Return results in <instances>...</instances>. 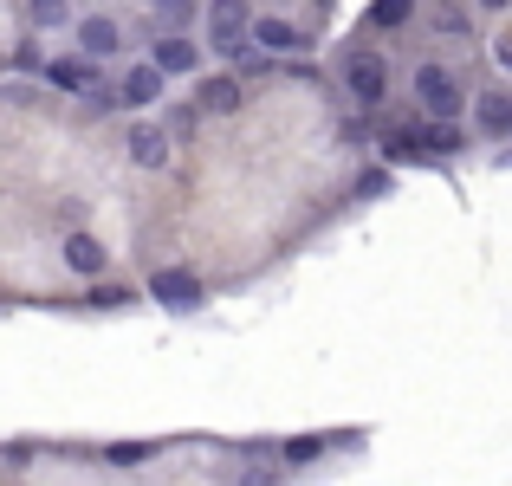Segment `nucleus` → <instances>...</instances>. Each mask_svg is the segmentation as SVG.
<instances>
[{
	"label": "nucleus",
	"instance_id": "obj_8",
	"mask_svg": "<svg viewBox=\"0 0 512 486\" xmlns=\"http://www.w3.org/2000/svg\"><path fill=\"white\" fill-rule=\"evenodd\" d=\"M143 292H150L169 318H195L201 305H208V273H195V266H150Z\"/></svg>",
	"mask_w": 512,
	"mask_h": 486
},
{
	"label": "nucleus",
	"instance_id": "obj_5",
	"mask_svg": "<svg viewBox=\"0 0 512 486\" xmlns=\"http://www.w3.org/2000/svg\"><path fill=\"white\" fill-rule=\"evenodd\" d=\"M480 20L487 13L474 0H422V20H415V46H441V52H474L480 39Z\"/></svg>",
	"mask_w": 512,
	"mask_h": 486
},
{
	"label": "nucleus",
	"instance_id": "obj_20",
	"mask_svg": "<svg viewBox=\"0 0 512 486\" xmlns=\"http://www.w3.org/2000/svg\"><path fill=\"white\" fill-rule=\"evenodd\" d=\"M480 13H487V20H500V13H512V0H474Z\"/></svg>",
	"mask_w": 512,
	"mask_h": 486
},
{
	"label": "nucleus",
	"instance_id": "obj_14",
	"mask_svg": "<svg viewBox=\"0 0 512 486\" xmlns=\"http://www.w3.org/2000/svg\"><path fill=\"white\" fill-rule=\"evenodd\" d=\"M143 33H195L208 20V0H143Z\"/></svg>",
	"mask_w": 512,
	"mask_h": 486
},
{
	"label": "nucleus",
	"instance_id": "obj_17",
	"mask_svg": "<svg viewBox=\"0 0 512 486\" xmlns=\"http://www.w3.org/2000/svg\"><path fill=\"white\" fill-rule=\"evenodd\" d=\"M137 299H143V292L124 286V279H111V273H104V279H85V305H91V312H130Z\"/></svg>",
	"mask_w": 512,
	"mask_h": 486
},
{
	"label": "nucleus",
	"instance_id": "obj_13",
	"mask_svg": "<svg viewBox=\"0 0 512 486\" xmlns=\"http://www.w3.org/2000/svg\"><path fill=\"white\" fill-rule=\"evenodd\" d=\"M59 266L72 279H104V273H111V247H104L91 227H65V234H59Z\"/></svg>",
	"mask_w": 512,
	"mask_h": 486
},
{
	"label": "nucleus",
	"instance_id": "obj_16",
	"mask_svg": "<svg viewBox=\"0 0 512 486\" xmlns=\"http://www.w3.org/2000/svg\"><path fill=\"white\" fill-rule=\"evenodd\" d=\"M13 26H33V33L59 39L78 26V0H13Z\"/></svg>",
	"mask_w": 512,
	"mask_h": 486
},
{
	"label": "nucleus",
	"instance_id": "obj_18",
	"mask_svg": "<svg viewBox=\"0 0 512 486\" xmlns=\"http://www.w3.org/2000/svg\"><path fill=\"white\" fill-rule=\"evenodd\" d=\"M389 188H396V169H389V156H383V162H363L357 182H350V201H383Z\"/></svg>",
	"mask_w": 512,
	"mask_h": 486
},
{
	"label": "nucleus",
	"instance_id": "obj_9",
	"mask_svg": "<svg viewBox=\"0 0 512 486\" xmlns=\"http://www.w3.org/2000/svg\"><path fill=\"white\" fill-rule=\"evenodd\" d=\"M117 98H124V117L130 111H163L169 104V72L150 59V52H130L117 65Z\"/></svg>",
	"mask_w": 512,
	"mask_h": 486
},
{
	"label": "nucleus",
	"instance_id": "obj_6",
	"mask_svg": "<svg viewBox=\"0 0 512 486\" xmlns=\"http://www.w3.org/2000/svg\"><path fill=\"white\" fill-rule=\"evenodd\" d=\"M124 156L137 175H163L175 156V130L163 124V111H130L124 117Z\"/></svg>",
	"mask_w": 512,
	"mask_h": 486
},
{
	"label": "nucleus",
	"instance_id": "obj_3",
	"mask_svg": "<svg viewBox=\"0 0 512 486\" xmlns=\"http://www.w3.org/2000/svg\"><path fill=\"white\" fill-rule=\"evenodd\" d=\"M72 46H85L91 59H104V65H124L130 52H143V20L124 13V7H111V0H91L72 26Z\"/></svg>",
	"mask_w": 512,
	"mask_h": 486
},
{
	"label": "nucleus",
	"instance_id": "obj_19",
	"mask_svg": "<svg viewBox=\"0 0 512 486\" xmlns=\"http://www.w3.org/2000/svg\"><path fill=\"white\" fill-rule=\"evenodd\" d=\"M493 72H506V78H512V20L500 26V33H493Z\"/></svg>",
	"mask_w": 512,
	"mask_h": 486
},
{
	"label": "nucleus",
	"instance_id": "obj_7",
	"mask_svg": "<svg viewBox=\"0 0 512 486\" xmlns=\"http://www.w3.org/2000/svg\"><path fill=\"white\" fill-rule=\"evenodd\" d=\"M253 20H260V0H208V20H201V33H208L214 65H227L240 46H247V39H253Z\"/></svg>",
	"mask_w": 512,
	"mask_h": 486
},
{
	"label": "nucleus",
	"instance_id": "obj_1",
	"mask_svg": "<svg viewBox=\"0 0 512 486\" xmlns=\"http://www.w3.org/2000/svg\"><path fill=\"white\" fill-rule=\"evenodd\" d=\"M331 72H338L344 98L357 104V111H370V117H383L389 98H396V65H389L383 39H370V33H350L338 46V59H331Z\"/></svg>",
	"mask_w": 512,
	"mask_h": 486
},
{
	"label": "nucleus",
	"instance_id": "obj_10",
	"mask_svg": "<svg viewBox=\"0 0 512 486\" xmlns=\"http://www.w3.org/2000/svg\"><path fill=\"white\" fill-rule=\"evenodd\" d=\"M188 98L201 104V117H208V124H227V117L247 111V78H240L234 65H221V72H195Z\"/></svg>",
	"mask_w": 512,
	"mask_h": 486
},
{
	"label": "nucleus",
	"instance_id": "obj_11",
	"mask_svg": "<svg viewBox=\"0 0 512 486\" xmlns=\"http://www.w3.org/2000/svg\"><path fill=\"white\" fill-rule=\"evenodd\" d=\"M143 52H150L169 78H195V72H208V65H214L208 39H195V33H143Z\"/></svg>",
	"mask_w": 512,
	"mask_h": 486
},
{
	"label": "nucleus",
	"instance_id": "obj_21",
	"mask_svg": "<svg viewBox=\"0 0 512 486\" xmlns=\"http://www.w3.org/2000/svg\"><path fill=\"white\" fill-rule=\"evenodd\" d=\"M493 169H512V143H500V150H493Z\"/></svg>",
	"mask_w": 512,
	"mask_h": 486
},
{
	"label": "nucleus",
	"instance_id": "obj_15",
	"mask_svg": "<svg viewBox=\"0 0 512 486\" xmlns=\"http://www.w3.org/2000/svg\"><path fill=\"white\" fill-rule=\"evenodd\" d=\"M415 20H422V0H370L357 20V33L370 39H396V33H415Z\"/></svg>",
	"mask_w": 512,
	"mask_h": 486
},
{
	"label": "nucleus",
	"instance_id": "obj_2",
	"mask_svg": "<svg viewBox=\"0 0 512 486\" xmlns=\"http://www.w3.org/2000/svg\"><path fill=\"white\" fill-rule=\"evenodd\" d=\"M409 104L422 117H467V104H474V91H467V65H454L441 46H415Z\"/></svg>",
	"mask_w": 512,
	"mask_h": 486
},
{
	"label": "nucleus",
	"instance_id": "obj_4",
	"mask_svg": "<svg viewBox=\"0 0 512 486\" xmlns=\"http://www.w3.org/2000/svg\"><path fill=\"white\" fill-rule=\"evenodd\" d=\"M111 72L117 65H104V59H91L85 46H52L46 52V65H39V85L46 91H59V98H72V104H91L104 85H111Z\"/></svg>",
	"mask_w": 512,
	"mask_h": 486
},
{
	"label": "nucleus",
	"instance_id": "obj_12",
	"mask_svg": "<svg viewBox=\"0 0 512 486\" xmlns=\"http://www.w3.org/2000/svg\"><path fill=\"white\" fill-rule=\"evenodd\" d=\"M467 124H474V137L480 143H512V85H474V104H467Z\"/></svg>",
	"mask_w": 512,
	"mask_h": 486
}]
</instances>
